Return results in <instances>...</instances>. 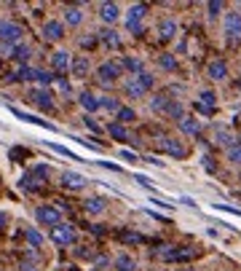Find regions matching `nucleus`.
<instances>
[{
  "label": "nucleus",
  "mask_w": 241,
  "mask_h": 271,
  "mask_svg": "<svg viewBox=\"0 0 241 271\" xmlns=\"http://www.w3.org/2000/svg\"><path fill=\"white\" fill-rule=\"evenodd\" d=\"M41 35L46 41H51V43H56V41H62L65 38V22H56V19H48L46 25H43V30H41Z\"/></svg>",
  "instance_id": "8"
},
{
  "label": "nucleus",
  "mask_w": 241,
  "mask_h": 271,
  "mask_svg": "<svg viewBox=\"0 0 241 271\" xmlns=\"http://www.w3.org/2000/svg\"><path fill=\"white\" fill-rule=\"evenodd\" d=\"M158 65L166 70V73H174V70H177V60H174V54H161Z\"/></svg>",
  "instance_id": "37"
},
{
  "label": "nucleus",
  "mask_w": 241,
  "mask_h": 271,
  "mask_svg": "<svg viewBox=\"0 0 241 271\" xmlns=\"http://www.w3.org/2000/svg\"><path fill=\"white\" fill-rule=\"evenodd\" d=\"M59 183H62V188H67V191H81V188L86 185V178L78 175V172H72V169H67V172H62Z\"/></svg>",
  "instance_id": "10"
},
{
  "label": "nucleus",
  "mask_w": 241,
  "mask_h": 271,
  "mask_svg": "<svg viewBox=\"0 0 241 271\" xmlns=\"http://www.w3.org/2000/svg\"><path fill=\"white\" fill-rule=\"evenodd\" d=\"M201 167H204V172L214 175V172H217V161H214L212 156H204V159H201Z\"/></svg>",
  "instance_id": "43"
},
{
  "label": "nucleus",
  "mask_w": 241,
  "mask_h": 271,
  "mask_svg": "<svg viewBox=\"0 0 241 271\" xmlns=\"http://www.w3.org/2000/svg\"><path fill=\"white\" fill-rule=\"evenodd\" d=\"M8 81H35V67L22 65L19 70H14V73L8 75Z\"/></svg>",
  "instance_id": "32"
},
{
  "label": "nucleus",
  "mask_w": 241,
  "mask_h": 271,
  "mask_svg": "<svg viewBox=\"0 0 241 271\" xmlns=\"http://www.w3.org/2000/svg\"><path fill=\"white\" fill-rule=\"evenodd\" d=\"M220 14H223V3H220V0H212V3H207V16H209V19H217Z\"/></svg>",
  "instance_id": "41"
},
{
  "label": "nucleus",
  "mask_w": 241,
  "mask_h": 271,
  "mask_svg": "<svg viewBox=\"0 0 241 271\" xmlns=\"http://www.w3.org/2000/svg\"><path fill=\"white\" fill-rule=\"evenodd\" d=\"M185 271H196V268H185Z\"/></svg>",
  "instance_id": "56"
},
{
  "label": "nucleus",
  "mask_w": 241,
  "mask_h": 271,
  "mask_svg": "<svg viewBox=\"0 0 241 271\" xmlns=\"http://www.w3.org/2000/svg\"><path fill=\"white\" fill-rule=\"evenodd\" d=\"M207 75L212 78V81H225L228 78V62H223V60H212L209 65H207Z\"/></svg>",
  "instance_id": "14"
},
{
  "label": "nucleus",
  "mask_w": 241,
  "mask_h": 271,
  "mask_svg": "<svg viewBox=\"0 0 241 271\" xmlns=\"http://www.w3.org/2000/svg\"><path fill=\"white\" fill-rule=\"evenodd\" d=\"M134 180H137L142 188H153V180H150V178H145V175H134Z\"/></svg>",
  "instance_id": "47"
},
{
  "label": "nucleus",
  "mask_w": 241,
  "mask_h": 271,
  "mask_svg": "<svg viewBox=\"0 0 241 271\" xmlns=\"http://www.w3.org/2000/svg\"><path fill=\"white\" fill-rule=\"evenodd\" d=\"M110 261H107V258H96V268H102V266H107Z\"/></svg>",
  "instance_id": "54"
},
{
  "label": "nucleus",
  "mask_w": 241,
  "mask_h": 271,
  "mask_svg": "<svg viewBox=\"0 0 241 271\" xmlns=\"http://www.w3.org/2000/svg\"><path fill=\"white\" fill-rule=\"evenodd\" d=\"M120 73H124V67H120L118 62H102L99 67H96V81L105 84V86H110L120 78Z\"/></svg>",
  "instance_id": "5"
},
{
  "label": "nucleus",
  "mask_w": 241,
  "mask_h": 271,
  "mask_svg": "<svg viewBox=\"0 0 241 271\" xmlns=\"http://www.w3.org/2000/svg\"><path fill=\"white\" fill-rule=\"evenodd\" d=\"M241 41V14L238 11H228L225 14V43L236 46Z\"/></svg>",
  "instance_id": "4"
},
{
  "label": "nucleus",
  "mask_w": 241,
  "mask_h": 271,
  "mask_svg": "<svg viewBox=\"0 0 241 271\" xmlns=\"http://www.w3.org/2000/svg\"><path fill=\"white\" fill-rule=\"evenodd\" d=\"M27 100H30L38 110H46V113H51V110L56 108L54 97H51V91H48V89H32V91L27 94Z\"/></svg>",
  "instance_id": "6"
},
{
  "label": "nucleus",
  "mask_w": 241,
  "mask_h": 271,
  "mask_svg": "<svg viewBox=\"0 0 241 271\" xmlns=\"http://www.w3.org/2000/svg\"><path fill=\"white\" fill-rule=\"evenodd\" d=\"M83 19H86V14H83V8H81V6H67V8H65V25L78 27Z\"/></svg>",
  "instance_id": "22"
},
{
  "label": "nucleus",
  "mask_w": 241,
  "mask_h": 271,
  "mask_svg": "<svg viewBox=\"0 0 241 271\" xmlns=\"http://www.w3.org/2000/svg\"><path fill=\"white\" fill-rule=\"evenodd\" d=\"M24 237H27V244L32 247V250L43 247V234H41L38 228H27V231H24Z\"/></svg>",
  "instance_id": "33"
},
{
  "label": "nucleus",
  "mask_w": 241,
  "mask_h": 271,
  "mask_svg": "<svg viewBox=\"0 0 241 271\" xmlns=\"http://www.w3.org/2000/svg\"><path fill=\"white\" fill-rule=\"evenodd\" d=\"M96 38H99L107 49H120V35L115 32V30H105V32H99L96 35Z\"/></svg>",
  "instance_id": "29"
},
{
  "label": "nucleus",
  "mask_w": 241,
  "mask_h": 271,
  "mask_svg": "<svg viewBox=\"0 0 241 271\" xmlns=\"http://www.w3.org/2000/svg\"><path fill=\"white\" fill-rule=\"evenodd\" d=\"M41 185H43V180H41V178H38V175H35L32 169H30V172H24L22 178H19V188H22V191H27V193L38 191Z\"/></svg>",
  "instance_id": "18"
},
{
  "label": "nucleus",
  "mask_w": 241,
  "mask_h": 271,
  "mask_svg": "<svg viewBox=\"0 0 241 271\" xmlns=\"http://www.w3.org/2000/svg\"><path fill=\"white\" fill-rule=\"evenodd\" d=\"M107 134H110L115 143H126V140H129L126 126H124V124H118V121H110V124H107Z\"/></svg>",
  "instance_id": "26"
},
{
  "label": "nucleus",
  "mask_w": 241,
  "mask_h": 271,
  "mask_svg": "<svg viewBox=\"0 0 241 271\" xmlns=\"http://www.w3.org/2000/svg\"><path fill=\"white\" fill-rule=\"evenodd\" d=\"M72 65V56L67 51H54L51 54V67L56 70V73H65V70H70Z\"/></svg>",
  "instance_id": "21"
},
{
  "label": "nucleus",
  "mask_w": 241,
  "mask_h": 271,
  "mask_svg": "<svg viewBox=\"0 0 241 271\" xmlns=\"http://www.w3.org/2000/svg\"><path fill=\"white\" fill-rule=\"evenodd\" d=\"M35 220L43 223V226L56 228L59 223H62V209H59L56 204H41L38 209H35Z\"/></svg>",
  "instance_id": "3"
},
{
  "label": "nucleus",
  "mask_w": 241,
  "mask_h": 271,
  "mask_svg": "<svg viewBox=\"0 0 241 271\" xmlns=\"http://www.w3.org/2000/svg\"><path fill=\"white\" fill-rule=\"evenodd\" d=\"M161 148H164V153H169L172 159H185V156H188L185 143H183V140H177V137H166V140H161Z\"/></svg>",
  "instance_id": "9"
},
{
  "label": "nucleus",
  "mask_w": 241,
  "mask_h": 271,
  "mask_svg": "<svg viewBox=\"0 0 241 271\" xmlns=\"http://www.w3.org/2000/svg\"><path fill=\"white\" fill-rule=\"evenodd\" d=\"M51 242L59 244V247H67L75 242V228L70 226V223H59L56 228H51Z\"/></svg>",
  "instance_id": "7"
},
{
  "label": "nucleus",
  "mask_w": 241,
  "mask_h": 271,
  "mask_svg": "<svg viewBox=\"0 0 241 271\" xmlns=\"http://www.w3.org/2000/svg\"><path fill=\"white\" fill-rule=\"evenodd\" d=\"M11 60H14V62H19V65H27L30 62V56H32V49H30V46L27 43H16V46H11Z\"/></svg>",
  "instance_id": "19"
},
{
  "label": "nucleus",
  "mask_w": 241,
  "mask_h": 271,
  "mask_svg": "<svg viewBox=\"0 0 241 271\" xmlns=\"http://www.w3.org/2000/svg\"><path fill=\"white\" fill-rule=\"evenodd\" d=\"M75 255H78V258H91L89 247H78V250H75Z\"/></svg>",
  "instance_id": "53"
},
{
  "label": "nucleus",
  "mask_w": 241,
  "mask_h": 271,
  "mask_svg": "<svg viewBox=\"0 0 241 271\" xmlns=\"http://www.w3.org/2000/svg\"><path fill=\"white\" fill-rule=\"evenodd\" d=\"M99 19L105 25H115L120 19V6L118 3H99Z\"/></svg>",
  "instance_id": "13"
},
{
  "label": "nucleus",
  "mask_w": 241,
  "mask_h": 271,
  "mask_svg": "<svg viewBox=\"0 0 241 271\" xmlns=\"http://www.w3.org/2000/svg\"><path fill=\"white\" fill-rule=\"evenodd\" d=\"M99 167H105V169H113V172H120V167H118V164H110V161H99Z\"/></svg>",
  "instance_id": "52"
},
{
  "label": "nucleus",
  "mask_w": 241,
  "mask_h": 271,
  "mask_svg": "<svg viewBox=\"0 0 241 271\" xmlns=\"http://www.w3.org/2000/svg\"><path fill=\"white\" fill-rule=\"evenodd\" d=\"M120 67H124V70H129V73H131V78H137V75H142V73H145V65H142V60H139V56H134V54H131V56H124V62H120Z\"/></svg>",
  "instance_id": "23"
},
{
  "label": "nucleus",
  "mask_w": 241,
  "mask_h": 271,
  "mask_svg": "<svg viewBox=\"0 0 241 271\" xmlns=\"http://www.w3.org/2000/svg\"><path fill=\"white\" fill-rule=\"evenodd\" d=\"M11 113H14V115H16V119H22V121H27V124H38V126H46V129H54V124H48V121L38 119V115H30V113H22L19 108H11Z\"/></svg>",
  "instance_id": "31"
},
{
  "label": "nucleus",
  "mask_w": 241,
  "mask_h": 271,
  "mask_svg": "<svg viewBox=\"0 0 241 271\" xmlns=\"http://www.w3.org/2000/svg\"><path fill=\"white\" fill-rule=\"evenodd\" d=\"M35 81H38V84H41V89H43V86H48V84H54V81H56V75H51L48 70H35Z\"/></svg>",
  "instance_id": "38"
},
{
  "label": "nucleus",
  "mask_w": 241,
  "mask_h": 271,
  "mask_svg": "<svg viewBox=\"0 0 241 271\" xmlns=\"http://www.w3.org/2000/svg\"><path fill=\"white\" fill-rule=\"evenodd\" d=\"M198 105H201V108H207V110H214V105H217L214 91H201L198 94Z\"/></svg>",
  "instance_id": "36"
},
{
  "label": "nucleus",
  "mask_w": 241,
  "mask_h": 271,
  "mask_svg": "<svg viewBox=\"0 0 241 271\" xmlns=\"http://www.w3.org/2000/svg\"><path fill=\"white\" fill-rule=\"evenodd\" d=\"M0 70H3V62H0Z\"/></svg>",
  "instance_id": "57"
},
{
  "label": "nucleus",
  "mask_w": 241,
  "mask_h": 271,
  "mask_svg": "<svg viewBox=\"0 0 241 271\" xmlns=\"http://www.w3.org/2000/svg\"><path fill=\"white\" fill-rule=\"evenodd\" d=\"M120 159H124V161H137V156L131 150H120Z\"/></svg>",
  "instance_id": "51"
},
{
  "label": "nucleus",
  "mask_w": 241,
  "mask_h": 271,
  "mask_svg": "<svg viewBox=\"0 0 241 271\" xmlns=\"http://www.w3.org/2000/svg\"><path fill=\"white\" fill-rule=\"evenodd\" d=\"M238 89H241V81H238Z\"/></svg>",
  "instance_id": "58"
},
{
  "label": "nucleus",
  "mask_w": 241,
  "mask_h": 271,
  "mask_svg": "<svg viewBox=\"0 0 241 271\" xmlns=\"http://www.w3.org/2000/svg\"><path fill=\"white\" fill-rule=\"evenodd\" d=\"M145 14H148V6H142V3H134L126 14V30L134 35V38H142V32H145V27H142Z\"/></svg>",
  "instance_id": "1"
},
{
  "label": "nucleus",
  "mask_w": 241,
  "mask_h": 271,
  "mask_svg": "<svg viewBox=\"0 0 241 271\" xmlns=\"http://www.w3.org/2000/svg\"><path fill=\"white\" fill-rule=\"evenodd\" d=\"M214 143H217V145H223V148L228 150V148H233V145H236V134H233L228 126H217V129H214Z\"/></svg>",
  "instance_id": "17"
},
{
  "label": "nucleus",
  "mask_w": 241,
  "mask_h": 271,
  "mask_svg": "<svg viewBox=\"0 0 241 271\" xmlns=\"http://www.w3.org/2000/svg\"><path fill=\"white\" fill-rule=\"evenodd\" d=\"M38 266H41V258H38V253H35V250H30L27 255L22 258L19 271H38Z\"/></svg>",
  "instance_id": "27"
},
{
  "label": "nucleus",
  "mask_w": 241,
  "mask_h": 271,
  "mask_svg": "<svg viewBox=\"0 0 241 271\" xmlns=\"http://www.w3.org/2000/svg\"><path fill=\"white\" fill-rule=\"evenodd\" d=\"M124 89H126V94H129V97L131 100H142L145 97V94H148V91H145L139 84H137V78H126V84H124Z\"/></svg>",
  "instance_id": "30"
},
{
  "label": "nucleus",
  "mask_w": 241,
  "mask_h": 271,
  "mask_svg": "<svg viewBox=\"0 0 241 271\" xmlns=\"http://www.w3.org/2000/svg\"><path fill=\"white\" fill-rule=\"evenodd\" d=\"M166 119H174V121H183L185 119V110H183V102L174 100L172 105H169V110H166Z\"/></svg>",
  "instance_id": "35"
},
{
  "label": "nucleus",
  "mask_w": 241,
  "mask_h": 271,
  "mask_svg": "<svg viewBox=\"0 0 241 271\" xmlns=\"http://www.w3.org/2000/svg\"><path fill=\"white\" fill-rule=\"evenodd\" d=\"M83 124H86V126L91 129V132H96V134H99V132H102V126H99V124H96V121L91 119V115H83Z\"/></svg>",
  "instance_id": "45"
},
{
  "label": "nucleus",
  "mask_w": 241,
  "mask_h": 271,
  "mask_svg": "<svg viewBox=\"0 0 241 271\" xmlns=\"http://www.w3.org/2000/svg\"><path fill=\"white\" fill-rule=\"evenodd\" d=\"M48 148H51V150H56V153H62V156H67V159H75V153H72V150H67V148H62V145H56V143H48Z\"/></svg>",
  "instance_id": "44"
},
{
  "label": "nucleus",
  "mask_w": 241,
  "mask_h": 271,
  "mask_svg": "<svg viewBox=\"0 0 241 271\" xmlns=\"http://www.w3.org/2000/svg\"><path fill=\"white\" fill-rule=\"evenodd\" d=\"M115 119H118V124H131V121H137V113L131 110V108H126V105H120V110L115 113Z\"/></svg>",
  "instance_id": "34"
},
{
  "label": "nucleus",
  "mask_w": 241,
  "mask_h": 271,
  "mask_svg": "<svg viewBox=\"0 0 241 271\" xmlns=\"http://www.w3.org/2000/svg\"><path fill=\"white\" fill-rule=\"evenodd\" d=\"M96 41H99V38H94V35H89V38H81V46H83V49H91V46H94Z\"/></svg>",
  "instance_id": "49"
},
{
  "label": "nucleus",
  "mask_w": 241,
  "mask_h": 271,
  "mask_svg": "<svg viewBox=\"0 0 241 271\" xmlns=\"http://www.w3.org/2000/svg\"><path fill=\"white\" fill-rule=\"evenodd\" d=\"M174 100L169 97L166 91H158V94H153L150 97V110L155 113V115H166V110H169V105H172Z\"/></svg>",
  "instance_id": "11"
},
{
  "label": "nucleus",
  "mask_w": 241,
  "mask_h": 271,
  "mask_svg": "<svg viewBox=\"0 0 241 271\" xmlns=\"http://www.w3.org/2000/svg\"><path fill=\"white\" fill-rule=\"evenodd\" d=\"M3 228H6V215L0 212V231H3Z\"/></svg>",
  "instance_id": "55"
},
{
  "label": "nucleus",
  "mask_w": 241,
  "mask_h": 271,
  "mask_svg": "<svg viewBox=\"0 0 241 271\" xmlns=\"http://www.w3.org/2000/svg\"><path fill=\"white\" fill-rule=\"evenodd\" d=\"M177 129L183 134H188V137H198L201 134V121L193 119V115H185L183 121H177Z\"/></svg>",
  "instance_id": "16"
},
{
  "label": "nucleus",
  "mask_w": 241,
  "mask_h": 271,
  "mask_svg": "<svg viewBox=\"0 0 241 271\" xmlns=\"http://www.w3.org/2000/svg\"><path fill=\"white\" fill-rule=\"evenodd\" d=\"M228 161H231L233 167H241V145L238 143L233 148H228Z\"/></svg>",
  "instance_id": "40"
},
{
  "label": "nucleus",
  "mask_w": 241,
  "mask_h": 271,
  "mask_svg": "<svg viewBox=\"0 0 241 271\" xmlns=\"http://www.w3.org/2000/svg\"><path fill=\"white\" fill-rule=\"evenodd\" d=\"M193 255H196L193 247H172V255H169L166 263H183V261H188V258H193Z\"/></svg>",
  "instance_id": "24"
},
{
  "label": "nucleus",
  "mask_w": 241,
  "mask_h": 271,
  "mask_svg": "<svg viewBox=\"0 0 241 271\" xmlns=\"http://www.w3.org/2000/svg\"><path fill=\"white\" fill-rule=\"evenodd\" d=\"M70 70H72V75H75V78H86V75H89V70H91L89 56H72Z\"/></svg>",
  "instance_id": "20"
},
{
  "label": "nucleus",
  "mask_w": 241,
  "mask_h": 271,
  "mask_svg": "<svg viewBox=\"0 0 241 271\" xmlns=\"http://www.w3.org/2000/svg\"><path fill=\"white\" fill-rule=\"evenodd\" d=\"M78 105H81V108L86 110L89 115H91V113H96V110H102L99 97H96V94H91V91H81V94H78Z\"/></svg>",
  "instance_id": "12"
},
{
  "label": "nucleus",
  "mask_w": 241,
  "mask_h": 271,
  "mask_svg": "<svg viewBox=\"0 0 241 271\" xmlns=\"http://www.w3.org/2000/svg\"><path fill=\"white\" fill-rule=\"evenodd\" d=\"M113 266H115V271H137V261L131 255H118L115 261H113Z\"/></svg>",
  "instance_id": "28"
},
{
  "label": "nucleus",
  "mask_w": 241,
  "mask_h": 271,
  "mask_svg": "<svg viewBox=\"0 0 241 271\" xmlns=\"http://www.w3.org/2000/svg\"><path fill=\"white\" fill-rule=\"evenodd\" d=\"M56 86H59V91H65V94H70V84L65 78H56Z\"/></svg>",
  "instance_id": "50"
},
{
  "label": "nucleus",
  "mask_w": 241,
  "mask_h": 271,
  "mask_svg": "<svg viewBox=\"0 0 241 271\" xmlns=\"http://www.w3.org/2000/svg\"><path fill=\"white\" fill-rule=\"evenodd\" d=\"M83 207H86V212L89 215H102L105 212V207H107V202L102 196H89L86 202H83Z\"/></svg>",
  "instance_id": "25"
},
{
  "label": "nucleus",
  "mask_w": 241,
  "mask_h": 271,
  "mask_svg": "<svg viewBox=\"0 0 241 271\" xmlns=\"http://www.w3.org/2000/svg\"><path fill=\"white\" fill-rule=\"evenodd\" d=\"M120 239H124V242H129V244H137V242H142V237H139V234H120Z\"/></svg>",
  "instance_id": "46"
},
{
  "label": "nucleus",
  "mask_w": 241,
  "mask_h": 271,
  "mask_svg": "<svg viewBox=\"0 0 241 271\" xmlns=\"http://www.w3.org/2000/svg\"><path fill=\"white\" fill-rule=\"evenodd\" d=\"M137 84H139L145 91H150V89L155 86V78H153L150 73H142V75H137Z\"/></svg>",
  "instance_id": "42"
},
{
  "label": "nucleus",
  "mask_w": 241,
  "mask_h": 271,
  "mask_svg": "<svg viewBox=\"0 0 241 271\" xmlns=\"http://www.w3.org/2000/svg\"><path fill=\"white\" fill-rule=\"evenodd\" d=\"M22 25H16V22H11V19H0V43H6V46H16L22 43Z\"/></svg>",
  "instance_id": "2"
},
{
  "label": "nucleus",
  "mask_w": 241,
  "mask_h": 271,
  "mask_svg": "<svg viewBox=\"0 0 241 271\" xmlns=\"http://www.w3.org/2000/svg\"><path fill=\"white\" fill-rule=\"evenodd\" d=\"M99 102H102V110H107V113H118L120 110V102L115 97H99Z\"/></svg>",
  "instance_id": "39"
},
{
  "label": "nucleus",
  "mask_w": 241,
  "mask_h": 271,
  "mask_svg": "<svg viewBox=\"0 0 241 271\" xmlns=\"http://www.w3.org/2000/svg\"><path fill=\"white\" fill-rule=\"evenodd\" d=\"M220 212H233V215H238L241 218V209H236V207H228V204H214Z\"/></svg>",
  "instance_id": "48"
},
{
  "label": "nucleus",
  "mask_w": 241,
  "mask_h": 271,
  "mask_svg": "<svg viewBox=\"0 0 241 271\" xmlns=\"http://www.w3.org/2000/svg\"><path fill=\"white\" fill-rule=\"evenodd\" d=\"M158 38H161L164 43H169V41L177 38V22H174L172 16L161 19V25H158Z\"/></svg>",
  "instance_id": "15"
}]
</instances>
